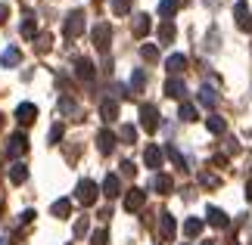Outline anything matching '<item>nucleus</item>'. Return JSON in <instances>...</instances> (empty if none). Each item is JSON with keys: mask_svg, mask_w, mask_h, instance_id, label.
<instances>
[{"mask_svg": "<svg viewBox=\"0 0 252 245\" xmlns=\"http://www.w3.org/2000/svg\"><path fill=\"white\" fill-rule=\"evenodd\" d=\"M65 41H75V37L84 34V13L81 9H75V13H69V19H65V28H63Z\"/></svg>", "mask_w": 252, "mask_h": 245, "instance_id": "f257e3e1", "label": "nucleus"}, {"mask_svg": "<svg viewBox=\"0 0 252 245\" xmlns=\"http://www.w3.org/2000/svg\"><path fill=\"white\" fill-rule=\"evenodd\" d=\"M75 199H78L84 208H91V205L100 199V190H96V183H94V180H81V183H78V190H75Z\"/></svg>", "mask_w": 252, "mask_h": 245, "instance_id": "f03ea898", "label": "nucleus"}, {"mask_svg": "<svg viewBox=\"0 0 252 245\" xmlns=\"http://www.w3.org/2000/svg\"><path fill=\"white\" fill-rule=\"evenodd\" d=\"M91 41H94L96 50H106V47H109V41H112V25H109V22H96L94 31H91Z\"/></svg>", "mask_w": 252, "mask_h": 245, "instance_id": "7ed1b4c3", "label": "nucleus"}, {"mask_svg": "<svg viewBox=\"0 0 252 245\" xmlns=\"http://www.w3.org/2000/svg\"><path fill=\"white\" fill-rule=\"evenodd\" d=\"M159 118H162V115H159V109H156V106H153V103H143L140 106V124H143V131H156V127H159Z\"/></svg>", "mask_w": 252, "mask_h": 245, "instance_id": "20e7f679", "label": "nucleus"}, {"mask_svg": "<svg viewBox=\"0 0 252 245\" xmlns=\"http://www.w3.org/2000/svg\"><path fill=\"white\" fill-rule=\"evenodd\" d=\"M174 233H178V223H174V214L162 211V214H159V236H162V242H174Z\"/></svg>", "mask_w": 252, "mask_h": 245, "instance_id": "39448f33", "label": "nucleus"}, {"mask_svg": "<svg viewBox=\"0 0 252 245\" xmlns=\"http://www.w3.org/2000/svg\"><path fill=\"white\" fill-rule=\"evenodd\" d=\"M234 16H237V25H240V31H252V13H249V6H246V0H237L234 3Z\"/></svg>", "mask_w": 252, "mask_h": 245, "instance_id": "423d86ee", "label": "nucleus"}, {"mask_svg": "<svg viewBox=\"0 0 252 245\" xmlns=\"http://www.w3.org/2000/svg\"><path fill=\"white\" fill-rule=\"evenodd\" d=\"M22 152H28V136L19 131V134H13L6 140V155H9V159H16V155H22Z\"/></svg>", "mask_w": 252, "mask_h": 245, "instance_id": "0eeeda50", "label": "nucleus"}, {"mask_svg": "<svg viewBox=\"0 0 252 245\" xmlns=\"http://www.w3.org/2000/svg\"><path fill=\"white\" fill-rule=\"evenodd\" d=\"M143 202H147V192L137 190V186H131L125 192V211H137V208H143Z\"/></svg>", "mask_w": 252, "mask_h": 245, "instance_id": "6e6552de", "label": "nucleus"}, {"mask_svg": "<svg viewBox=\"0 0 252 245\" xmlns=\"http://www.w3.org/2000/svg\"><path fill=\"white\" fill-rule=\"evenodd\" d=\"M143 162H147V168H156V171H159V168H162V162H165V152H162L156 143H150V146H147V152H143Z\"/></svg>", "mask_w": 252, "mask_h": 245, "instance_id": "1a4fd4ad", "label": "nucleus"}, {"mask_svg": "<svg viewBox=\"0 0 252 245\" xmlns=\"http://www.w3.org/2000/svg\"><path fill=\"white\" fill-rule=\"evenodd\" d=\"M103 195H106V199H119V195H122V180H119V174H106V180H103Z\"/></svg>", "mask_w": 252, "mask_h": 245, "instance_id": "9d476101", "label": "nucleus"}, {"mask_svg": "<svg viewBox=\"0 0 252 245\" xmlns=\"http://www.w3.org/2000/svg\"><path fill=\"white\" fill-rule=\"evenodd\" d=\"M34 118H37V106H34V103H19L16 121H19V124H32Z\"/></svg>", "mask_w": 252, "mask_h": 245, "instance_id": "9b49d317", "label": "nucleus"}, {"mask_svg": "<svg viewBox=\"0 0 252 245\" xmlns=\"http://www.w3.org/2000/svg\"><path fill=\"white\" fill-rule=\"evenodd\" d=\"M75 75H78L81 81H94L96 68H94V62L87 59V56H81V59H75Z\"/></svg>", "mask_w": 252, "mask_h": 245, "instance_id": "f8f14e48", "label": "nucleus"}, {"mask_svg": "<svg viewBox=\"0 0 252 245\" xmlns=\"http://www.w3.org/2000/svg\"><path fill=\"white\" fill-rule=\"evenodd\" d=\"M165 93L171 96V100H184V96H187V84H184L181 78H168V81H165Z\"/></svg>", "mask_w": 252, "mask_h": 245, "instance_id": "ddd939ff", "label": "nucleus"}, {"mask_svg": "<svg viewBox=\"0 0 252 245\" xmlns=\"http://www.w3.org/2000/svg\"><path fill=\"white\" fill-rule=\"evenodd\" d=\"M25 180H28V164L25 162H13V164H9V183L22 186Z\"/></svg>", "mask_w": 252, "mask_h": 245, "instance_id": "4468645a", "label": "nucleus"}, {"mask_svg": "<svg viewBox=\"0 0 252 245\" xmlns=\"http://www.w3.org/2000/svg\"><path fill=\"white\" fill-rule=\"evenodd\" d=\"M174 34H178V31H174V22H168V19H165V22H162V25L156 28L159 47H165V44H171V41H174Z\"/></svg>", "mask_w": 252, "mask_h": 245, "instance_id": "2eb2a0df", "label": "nucleus"}, {"mask_svg": "<svg viewBox=\"0 0 252 245\" xmlns=\"http://www.w3.org/2000/svg\"><path fill=\"white\" fill-rule=\"evenodd\" d=\"M206 220L212 223V227H218V230H224L227 223H230V220H227V214L221 211V208H215V205H212V208L206 211Z\"/></svg>", "mask_w": 252, "mask_h": 245, "instance_id": "dca6fc26", "label": "nucleus"}, {"mask_svg": "<svg viewBox=\"0 0 252 245\" xmlns=\"http://www.w3.org/2000/svg\"><path fill=\"white\" fill-rule=\"evenodd\" d=\"M100 118L103 121H115V118H119V100H103L100 103Z\"/></svg>", "mask_w": 252, "mask_h": 245, "instance_id": "f3484780", "label": "nucleus"}, {"mask_svg": "<svg viewBox=\"0 0 252 245\" xmlns=\"http://www.w3.org/2000/svg\"><path fill=\"white\" fill-rule=\"evenodd\" d=\"M165 68H168L171 75H181L184 68H187V56H184V53H171L168 59H165Z\"/></svg>", "mask_w": 252, "mask_h": 245, "instance_id": "a211bd4d", "label": "nucleus"}, {"mask_svg": "<svg viewBox=\"0 0 252 245\" xmlns=\"http://www.w3.org/2000/svg\"><path fill=\"white\" fill-rule=\"evenodd\" d=\"M60 112L69 115V118H75V121L81 118V109H78V103H75L72 96H63V100H60Z\"/></svg>", "mask_w": 252, "mask_h": 245, "instance_id": "6ab92c4d", "label": "nucleus"}, {"mask_svg": "<svg viewBox=\"0 0 252 245\" xmlns=\"http://www.w3.org/2000/svg\"><path fill=\"white\" fill-rule=\"evenodd\" d=\"M115 140H119V136H115L112 131H106V127H103L100 134H96V143H100V152H112V149H115Z\"/></svg>", "mask_w": 252, "mask_h": 245, "instance_id": "aec40b11", "label": "nucleus"}, {"mask_svg": "<svg viewBox=\"0 0 252 245\" xmlns=\"http://www.w3.org/2000/svg\"><path fill=\"white\" fill-rule=\"evenodd\" d=\"M202 223H206V220H202V218H187V220H184V236L196 239L199 233H202Z\"/></svg>", "mask_w": 252, "mask_h": 245, "instance_id": "412c9836", "label": "nucleus"}, {"mask_svg": "<svg viewBox=\"0 0 252 245\" xmlns=\"http://www.w3.org/2000/svg\"><path fill=\"white\" fill-rule=\"evenodd\" d=\"M206 127H209V134H215V136H221V134L227 131V121L221 118V115H209V118H206Z\"/></svg>", "mask_w": 252, "mask_h": 245, "instance_id": "4be33fe9", "label": "nucleus"}, {"mask_svg": "<svg viewBox=\"0 0 252 245\" xmlns=\"http://www.w3.org/2000/svg\"><path fill=\"white\" fill-rule=\"evenodd\" d=\"M0 62H3L6 68H9V65H19V62H22V53H19L16 47H6V50L0 53Z\"/></svg>", "mask_w": 252, "mask_h": 245, "instance_id": "5701e85b", "label": "nucleus"}, {"mask_svg": "<svg viewBox=\"0 0 252 245\" xmlns=\"http://www.w3.org/2000/svg\"><path fill=\"white\" fill-rule=\"evenodd\" d=\"M50 211H53V218H69V214H72V202L69 199H56Z\"/></svg>", "mask_w": 252, "mask_h": 245, "instance_id": "b1692460", "label": "nucleus"}, {"mask_svg": "<svg viewBox=\"0 0 252 245\" xmlns=\"http://www.w3.org/2000/svg\"><path fill=\"white\" fill-rule=\"evenodd\" d=\"M150 28H153L150 16H137V22H134V37H147V34H150Z\"/></svg>", "mask_w": 252, "mask_h": 245, "instance_id": "393cba45", "label": "nucleus"}, {"mask_svg": "<svg viewBox=\"0 0 252 245\" xmlns=\"http://www.w3.org/2000/svg\"><path fill=\"white\" fill-rule=\"evenodd\" d=\"M153 186H156V190L165 195V192H171L174 190V180L168 177V174H156V180H153Z\"/></svg>", "mask_w": 252, "mask_h": 245, "instance_id": "a878e982", "label": "nucleus"}, {"mask_svg": "<svg viewBox=\"0 0 252 245\" xmlns=\"http://www.w3.org/2000/svg\"><path fill=\"white\" fill-rule=\"evenodd\" d=\"M196 106H193V103H181V112H178V118L181 121H196Z\"/></svg>", "mask_w": 252, "mask_h": 245, "instance_id": "bb28decb", "label": "nucleus"}, {"mask_svg": "<svg viewBox=\"0 0 252 245\" xmlns=\"http://www.w3.org/2000/svg\"><path fill=\"white\" fill-rule=\"evenodd\" d=\"M119 140H122V143H137V127H134V124H122Z\"/></svg>", "mask_w": 252, "mask_h": 245, "instance_id": "cd10ccee", "label": "nucleus"}, {"mask_svg": "<svg viewBox=\"0 0 252 245\" xmlns=\"http://www.w3.org/2000/svg\"><path fill=\"white\" fill-rule=\"evenodd\" d=\"M178 13V0H159V16L162 19H171Z\"/></svg>", "mask_w": 252, "mask_h": 245, "instance_id": "c85d7f7f", "label": "nucleus"}, {"mask_svg": "<svg viewBox=\"0 0 252 245\" xmlns=\"http://www.w3.org/2000/svg\"><path fill=\"white\" fill-rule=\"evenodd\" d=\"M162 152H165L168 159H171L174 164H178V168H184V164H187V162H184V155H181V149H178V146H174V143H168V146H165V149H162Z\"/></svg>", "mask_w": 252, "mask_h": 245, "instance_id": "c756f323", "label": "nucleus"}, {"mask_svg": "<svg viewBox=\"0 0 252 245\" xmlns=\"http://www.w3.org/2000/svg\"><path fill=\"white\" fill-rule=\"evenodd\" d=\"M140 56H143L147 62H156V59H159V44H143V47H140Z\"/></svg>", "mask_w": 252, "mask_h": 245, "instance_id": "7c9ffc66", "label": "nucleus"}, {"mask_svg": "<svg viewBox=\"0 0 252 245\" xmlns=\"http://www.w3.org/2000/svg\"><path fill=\"white\" fill-rule=\"evenodd\" d=\"M215 103H218V96H215V90L206 84V87L199 90V106H215Z\"/></svg>", "mask_w": 252, "mask_h": 245, "instance_id": "2f4dec72", "label": "nucleus"}, {"mask_svg": "<svg viewBox=\"0 0 252 245\" xmlns=\"http://www.w3.org/2000/svg\"><path fill=\"white\" fill-rule=\"evenodd\" d=\"M112 13L115 16H128L131 13V0H112Z\"/></svg>", "mask_w": 252, "mask_h": 245, "instance_id": "473e14b6", "label": "nucleus"}, {"mask_svg": "<svg viewBox=\"0 0 252 245\" xmlns=\"http://www.w3.org/2000/svg\"><path fill=\"white\" fill-rule=\"evenodd\" d=\"M143 84H147V75H143L140 68H134V72H131V87H134V90H143Z\"/></svg>", "mask_w": 252, "mask_h": 245, "instance_id": "72a5a7b5", "label": "nucleus"}, {"mask_svg": "<svg viewBox=\"0 0 252 245\" xmlns=\"http://www.w3.org/2000/svg\"><path fill=\"white\" fill-rule=\"evenodd\" d=\"M22 34L25 37H34V16L25 13V22H22Z\"/></svg>", "mask_w": 252, "mask_h": 245, "instance_id": "f704fd0d", "label": "nucleus"}, {"mask_svg": "<svg viewBox=\"0 0 252 245\" xmlns=\"http://www.w3.org/2000/svg\"><path fill=\"white\" fill-rule=\"evenodd\" d=\"M50 44H53L50 34H37V53H47V50H50Z\"/></svg>", "mask_w": 252, "mask_h": 245, "instance_id": "c9c22d12", "label": "nucleus"}, {"mask_svg": "<svg viewBox=\"0 0 252 245\" xmlns=\"http://www.w3.org/2000/svg\"><path fill=\"white\" fill-rule=\"evenodd\" d=\"M91 245H109V233H106V230H96L94 236H91Z\"/></svg>", "mask_w": 252, "mask_h": 245, "instance_id": "e433bc0d", "label": "nucleus"}, {"mask_svg": "<svg viewBox=\"0 0 252 245\" xmlns=\"http://www.w3.org/2000/svg\"><path fill=\"white\" fill-rule=\"evenodd\" d=\"M47 140H50V143H60L63 140V124H53L50 134H47Z\"/></svg>", "mask_w": 252, "mask_h": 245, "instance_id": "4c0bfd02", "label": "nucleus"}, {"mask_svg": "<svg viewBox=\"0 0 252 245\" xmlns=\"http://www.w3.org/2000/svg\"><path fill=\"white\" fill-rule=\"evenodd\" d=\"M84 233H87V218L75 220V236H84Z\"/></svg>", "mask_w": 252, "mask_h": 245, "instance_id": "58836bf2", "label": "nucleus"}, {"mask_svg": "<svg viewBox=\"0 0 252 245\" xmlns=\"http://www.w3.org/2000/svg\"><path fill=\"white\" fill-rule=\"evenodd\" d=\"M202 186H218V177H215V174H202Z\"/></svg>", "mask_w": 252, "mask_h": 245, "instance_id": "ea45409f", "label": "nucleus"}, {"mask_svg": "<svg viewBox=\"0 0 252 245\" xmlns=\"http://www.w3.org/2000/svg\"><path fill=\"white\" fill-rule=\"evenodd\" d=\"M34 220V211H22V218H19V223H32Z\"/></svg>", "mask_w": 252, "mask_h": 245, "instance_id": "a19ab883", "label": "nucleus"}, {"mask_svg": "<svg viewBox=\"0 0 252 245\" xmlns=\"http://www.w3.org/2000/svg\"><path fill=\"white\" fill-rule=\"evenodd\" d=\"M6 13H9V6H6V3H0V25L6 22Z\"/></svg>", "mask_w": 252, "mask_h": 245, "instance_id": "79ce46f5", "label": "nucleus"}, {"mask_svg": "<svg viewBox=\"0 0 252 245\" xmlns=\"http://www.w3.org/2000/svg\"><path fill=\"white\" fill-rule=\"evenodd\" d=\"M246 199H249V202H252V180H249V183H246Z\"/></svg>", "mask_w": 252, "mask_h": 245, "instance_id": "37998d69", "label": "nucleus"}, {"mask_svg": "<svg viewBox=\"0 0 252 245\" xmlns=\"http://www.w3.org/2000/svg\"><path fill=\"white\" fill-rule=\"evenodd\" d=\"M0 211H3V199H0Z\"/></svg>", "mask_w": 252, "mask_h": 245, "instance_id": "c03bdc74", "label": "nucleus"}, {"mask_svg": "<svg viewBox=\"0 0 252 245\" xmlns=\"http://www.w3.org/2000/svg\"><path fill=\"white\" fill-rule=\"evenodd\" d=\"M0 127H3V115H0Z\"/></svg>", "mask_w": 252, "mask_h": 245, "instance_id": "a18cd8bd", "label": "nucleus"}, {"mask_svg": "<svg viewBox=\"0 0 252 245\" xmlns=\"http://www.w3.org/2000/svg\"><path fill=\"white\" fill-rule=\"evenodd\" d=\"M202 245H212V242H202Z\"/></svg>", "mask_w": 252, "mask_h": 245, "instance_id": "49530a36", "label": "nucleus"}]
</instances>
